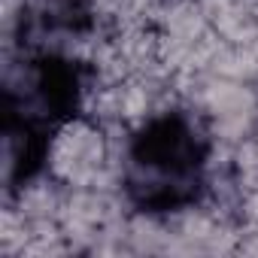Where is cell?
Listing matches in <instances>:
<instances>
[{"mask_svg":"<svg viewBox=\"0 0 258 258\" xmlns=\"http://www.w3.org/2000/svg\"><path fill=\"white\" fill-rule=\"evenodd\" d=\"M118 137L88 112H70L43 137V170L64 188L118 185Z\"/></svg>","mask_w":258,"mask_h":258,"instance_id":"cell-1","label":"cell"}]
</instances>
